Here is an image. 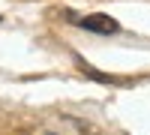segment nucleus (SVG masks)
<instances>
[{"label": "nucleus", "instance_id": "1", "mask_svg": "<svg viewBox=\"0 0 150 135\" xmlns=\"http://www.w3.org/2000/svg\"><path fill=\"white\" fill-rule=\"evenodd\" d=\"M78 27L84 30H90V33H102V36H111V33H117L120 30V24L111 18V15H102V12H93V15H87L78 21Z\"/></svg>", "mask_w": 150, "mask_h": 135}, {"label": "nucleus", "instance_id": "2", "mask_svg": "<svg viewBox=\"0 0 150 135\" xmlns=\"http://www.w3.org/2000/svg\"><path fill=\"white\" fill-rule=\"evenodd\" d=\"M78 60V66H81V72L87 78H96V81H102V84H117V78L114 75H105V72H99V69H93L90 63H87V60H81V57H75Z\"/></svg>", "mask_w": 150, "mask_h": 135}]
</instances>
